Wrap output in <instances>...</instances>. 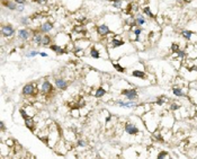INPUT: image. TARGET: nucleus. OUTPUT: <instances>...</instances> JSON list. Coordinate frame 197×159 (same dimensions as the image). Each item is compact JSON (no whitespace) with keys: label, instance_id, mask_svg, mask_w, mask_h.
Wrapping results in <instances>:
<instances>
[{"label":"nucleus","instance_id":"nucleus-40","mask_svg":"<svg viewBox=\"0 0 197 159\" xmlns=\"http://www.w3.org/2000/svg\"><path fill=\"white\" fill-rule=\"evenodd\" d=\"M6 143H7V145H6V146H9V147H13V146L15 145V141H14V140H11V139H8V140L6 141Z\"/></svg>","mask_w":197,"mask_h":159},{"label":"nucleus","instance_id":"nucleus-19","mask_svg":"<svg viewBox=\"0 0 197 159\" xmlns=\"http://www.w3.org/2000/svg\"><path fill=\"white\" fill-rule=\"evenodd\" d=\"M108 90H106V89L104 88L103 86H100V87H97V88L95 89V94L94 96L96 97V98H103L104 96L107 94Z\"/></svg>","mask_w":197,"mask_h":159},{"label":"nucleus","instance_id":"nucleus-20","mask_svg":"<svg viewBox=\"0 0 197 159\" xmlns=\"http://www.w3.org/2000/svg\"><path fill=\"white\" fill-rule=\"evenodd\" d=\"M187 97L190 99V102L197 105V89L192 88L190 90H188L187 93Z\"/></svg>","mask_w":197,"mask_h":159},{"label":"nucleus","instance_id":"nucleus-14","mask_svg":"<svg viewBox=\"0 0 197 159\" xmlns=\"http://www.w3.org/2000/svg\"><path fill=\"white\" fill-rule=\"evenodd\" d=\"M49 49H50L51 51L54 52L56 56H62V54H66V47L61 46V45H57V44H55V43H52L51 45L49 46Z\"/></svg>","mask_w":197,"mask_h":159},{"label":"nucleus","instance_id":"nucleus-3","mask_svg":"<svg viewBox=\"0 0 197 159\" xmlns=\"http://www.w3.org/2000/svg\"><path fill=\"white\" fill-rule=\"evenodd\" d=\"M16 31H15L14 26L11 24H6L1 26V35L5 38H11L15 35Z\"/></svg>","mask_w":197,"mask_h":159},{"label":"nucleus","instance_id":"nucleus-37","mask_svg":"<svg viewBox=\"0 0 197 159\" xmlns=\"http://www.w3.org/2000/svg\"><path fill=\"white\" fill-rule=\"evenodd\" d=\"M33 2H35V4H37V5H46L47 4V0H32Z\"/></svg>","mask_w":197,"mask_h":159},{"label":"nucleus","instance_id":"nucleus-34","mask_svg":"<svg viewBox=\"0 0 197 159\" xmlns=\"http://www.w3.org/2000/svg\"><path fill=\"white\" fill-rule=\"evenodd\" d=\"M75 56H84V50H81V49H75Z\"/></svg>","mask_w":197,"mask_h":159},{"label":"nucleus","instance_id":"nucleus-24","mask_svg":"<svg viewBox=\"0 0 197 159\" xmlns=\"http://www.w3.org/2000/svg\"><path fill=\"white\" fill-rule=\"evenodd\" d=\"M131 75L133 77H136V78H140V79H144L146 77V74L144 72L143 70H137V69H134V70H132Z\"/></svg>","mask_w":197,"mask_h":159},{"label":"nucleus","instance_id":"nucleus-31","mask_svg":"<svg viewBox=\"0 0 197 159\" xmlns=\"http://www.w3.org/2000/svg\"><path fill=\"white\" fill-rule=\"evenodd\" d=\"M169 110L172 111V112H176V111L180 110V104L176 103V102H171L170 105H169Z\"/></svg>","mask_w":197,"mask_h":159},{"label":"nucleus","instance_id":"nucleus-10","mask_svg":"<svg viewBox=\"0 0 197 159\" xmlns=\"http://www.w3.org/2000/svg\"><path fill=\"white\" fill-rule=\"evenodd\" d=\"M54 85H55V88H57L59 90H66L69 87V81L62 77H59L54 79Z\"/></svg>","mask_w":197,"mask_h":159},{"label":"nucleus","instance_id":"nucleus-9","mask_svg":"<svg viewBox=\"0 0 197 159\" xmlns=\"http://www.w3.org/2000/svg\"><path fill=\"white\" fill-rule=\"evenodd\" d=\"M75 49H81V50H86L87 47H89L90 45V40L88 38H82L79 40H75Z\"/></svg>","mask_w":197,"mask_h":159},{"label":"nucleus","instance_id":"nucleus-12","mask_svg":"<svg viewBox=\"0 0 197 159\" xmlns=\"http://www.w3.org/2000/svg\"><path fill=\"white\" fill-rule=\"evenodd\" d=\"M115 104L123 108H135L139 106V104L136 103L135 100H126V102H124L122 99H118V100L115 102Z\"/></svg>","mask_w":197,"mask_h":159},{"label":"nucleus","instance_id":"nucleus-17","mask_svg":"<svg viewBox=\"0 0 197 159\" xmlns=\"http://www.w3.org/2000/svg\"><path fill=\"white\" fill-rule=\"evenodd\" d=\"M134 22H135L136 27H141L146 23V19L144 17V15L142 14H136V16L134 17Z\"/></svg>","mask_w":197,"mask_h":159},{"label":"nucleus","instance_id":"nucleus-8","mask_svg":"<svg viewBox=\"0 0 197 159\" xmlns=\"http://www.w3.org/2000/svg\"><path fill=\"white\" fill-rule=\"evenodd\" d=\"M44 34L40 31V28L36 31H33V36H32V42L36 45V46H42V41Z\"/></svg>","mask_w":197,"mask_h":159},{"label":"nucleus","instance_id":"nucleus-7","mask_svg":"<svg viewBox=\"0 0 197 159\" xmlns=\"http://www.w3.org/2000/svg\"><path fill=\"white\" fill-rule=\"evenodd\" d=\"M124 131L125 133H127L128 136H136L140 130H139V128L134 124V123H131V122H127L125 123V125H124Z\"/></svg>","mask_w":197,"mask_h":159},{"label":"nucleus","instance_id":"nucleus-29","mask_svg":"<svg viewBox=\"0 0 197 159\" xmlns=\"http://www.w3.org/2000/svg\"><path fill=\"white\" fill-rule=\"evenodd\" d=\"M40 54V51L38 50H35V49H33V50H28V51L25 52V56L26 58H34V56H36Z\"/></svg>","mask_w":197,"mask_h":159},{"label":"nucleus","instance_id":"nucleus-23","mask_svg":"<svg viewBox=\"0 0 197 159\" xmlns=\"http://www.w3.org/2000/svg\"><path fill=\"white\" fill-rule=\"evenodd\" d=\"M172 94H174L176 97H187V94L184 93L181 87H174L172 88Z\"/></svg>","mask_w":197,"mask_h":159},{"label":"nucleus","instance_id":"nucleus-13","mask_svg":"<svg viewBox=\"0 0 197 159\" xmlns=\"http://www.w3.org/2000/svg\"><path fill=\"white\" fill-rule=\"evenodd\" d=\"M53 29H54V24L52 23L51 20H45V22H43V23L41 24V27H40V31H41L43 34L51 33Z\"/></svg>","mask_w":197,"mask_h":159},{"label":"nucleus","instance_id":"nucleus-1","mask_svg":"<svg viewBox=\"0 0 197 159\" xmlns=\"http://www.w3.org/2000/svg\"><path fill=\"white\" fill-rule=\"evenodd\" d=\"M37 85L35 82H28L25 84L22 88V94L24 97H34L37 95Z\"/></svg>","mask_w":197,"mask_h":159},{"label":"nucleus","instance_id":"nucleus-15","mask_svg":"<svg viewBox=\"0 0 197 159\" xmlns=\"http://www.w3.org/2000/svg\"><path fill=\"white\" fill-rule=\"evenodd\" d=\"M2 5H4L6 9L9 10V11H16V9H17V4L14 0H4Z\"/></svg>","mask_w":197,"mask_h":159},{"label":"nucleus","instance_id":"nucleus-36","mask_svg":"<svg viewBox=\"0 0 197 159\" xmlns=\"http://www.w3.org/2000/svg\"><path fill=\"white\" fill-rule=\"evenodd\" d=\"M77 143H78V147H87V145H88L87 141L84 140V139H79Z\"/></svg>","mask_w":197,"mask_h":159},{"label":"nucleus","instance_id":"nucleus-6","mask_svg":"<svg viewBox=\"0 0 197 159\" xmlns=\"http://www.w3.org/2000/svg\"><path fill=\"white\" fill-rule=\"evenodd\" d=\"M33 32L31 31V29H28V28H20L18 29V32H17V38L18 40L20 41H23V42H26L28 41L29 38L33 36Z\"/></svg>","mask_w":197,"mask_h":159},{"label":"nucleus","instance_id":"nucleus-43","mask_svg":"<svg viewBox=\"0 0 197 159\" xmlns=\"http://www.w3.org/2000/svg\"><path fill=\"white\" fill-rule=\"evenodd\" d=\"M185 1H186V2H190V1H192V0H185Z\"/></svg>","mask_w":197,"mask_h":159},{"label":"nucleus","instance_id":"nucleus-4","mask_svg":"<svg viewBox=\"0 0 197 159\" xmlns=\"http://www.w3.org/2000/svg\"><path fill=\"white\" fill-rule=\"evenodd\" d=\"M121 94H122L123 96H125L126 100H136L137 97H139L137 90L134 89V88L122 89V90H121Z\"/></svg>","mask_w":197,"mask_h":159},{"label":"nucleus","instance_id":"nucleus-41","mask_svg":"<svg viewBox=\"0 0 197 159\" xmlns=\"http://www.w3.org/2000/svg\"><path fill=\"white\" fill-rule=\"evenodd\" d=\"M0 129H1V131H2V132L6 130V126H5V123H4V121L0 122Z\"/></svg>","mask_w":197,"mask_h":159},{"label":"nucleus","instance_id":"nucleus-32","mask_svg":"<svg viewBox=\"0 0 197 159\" xmlns=\"http://www.w3.org/2000/svg\"><path fill=\"white\" fill-rule=\"evenodd\" d=\"M19 114H20V116H22L23 120H26V118H28V117H31V115L28 114L26 108H20V110H19Z\"/></svg>","mask_w":197,"mask_h":159},{"label":"nucleus","instance_id":"nucleus-11","mask_svg":"<svg viewBox=\"0 0 197 159\" xmlns=\"http://www.w3.org/2000/svg\"><path fill=\"white\" fill-rule=\"evenodd\" d=\"M125 45V41L118 36H113L110 42H109V49H118V47Z\"/></svg>","mask_w":197,"mask_h":159},{"label":"nucleus","instance_id":"nucleus-28","mask_svg":"<svg viewBox=\"0 0 197 159\" xmlns=\"http://www.w3.org/2000/svg\"><path fill=\"white\" fill-rule=\"evenodd\" d=\"M112 6L116 9H122L123 7V0H109Z\"/></svg>","mask_w":197,"mask_h":159},{"label":"nucleus","instance_id":"nucleus-16","mask_svg":"<svg viewBox=\"0 0 197 159\" xmlns=\"http://www.w3.org/2000/svg\"><path fill=\"white\" fill-rule=\"evenodd\" d=\"M90 56V58H93V59H100L101 58V53L99 51V49L97 46H95V45H91L89 50V53H88Z\"/></svg>","mask_w":197,"mask_h":159},{"label":"nucleus","instance_id":"nucleus-33","mask_svg":"<svg viewBox=\"0 0 197 159\" xmlns=\"http://www.w3.org/2000/svg\"><path fill=\"white\" fill-rule=\"evenodd\" d=\"M168 152L167 151H160L159 154L157 156V158L158 159H163V158H168Z\"/></svg>","mask_w":197,"mask_h":159},{"label":"nucleus","instance_id":"nucleus-21","mask_svg":"<svg viewBox=\"0 0 197 159\" xmlns=\"http://www.w3.org/2000/svg\"><path fill=\"white\" fill-rule=\"evenodd\" d=\"M52 43H53V38H51V35H49V34H44L42 41V46L49 47Z\"/></svg>","mask_w":197,"mask_h":159},{"label":"nucleus","instance_id":"nucleus-39","mask_svg":"<svg viewBox=\"0 0 197 159\" xmlns=\"http://www.w3.org/2000/svg\"><path fill=\"white\" fill-rule=\"evenodd\" d=\"M14 1L17 5H25L27 2V0H14Z\"/></svg>","mask_w":197,"mask_h":159},{"label":"nucleus","instance_id":"nucleus-35","mask_svg":"<svg viewBox=\"0 0 197 159\" xmlns=\"http://www.w3.org/2000/svg\"><path fill=\"white\" fill-rule=\"evenodd\" d=\"M179 49H180V46H179V44H177V43H174V44L171 45V52H172V53H176Z\"/></svg>","mask_w":197,"mask_h":159},{"label":"nucleus","instance_id":"nucleus-5","mask_svg":"<svg viewBox=\"0 0 197 159\" xmlns=\"http://www.w3.org/2000/svg\"><path fill=\"white\" fill-rule=\"evenodd\" d=\"M96 33L100 38H106L107 35L112 34V31H110V27L108 26L107 24H100V25L96 26Z\"/></svg>","mask_w":197,"mask_h":159},{"label":"nucleus","instance_id":"nucleus-2","mask_svg":"<svg viewBox=\"0 0 197 159\" xmlns=\"http://www.w3.org/2000/svg\"><path fill=\"white\" fill-rule=\"evenodd\" d=\"M40 92L43 95H51L54 93V87L51 84V81L47 79H43L41 82V87H40Z\"/></svg>","mask_w":197,"mask_h":159},{"label":"nucleus","instance_id":"nucleus-42","mask_svg":"<svg viewBox=\"0 0 197 159\" xmlns=\"http://www.w3.org/2000/svg\"><path fill=\"white\" fill-rule=\"evenodd\" d=\"M40 56H45V58H46V56H49V54H47L46 52H40Z\"/></svg>","mask_w":197,"mask_h":159},{"label":"nucleus","instance_id":"nucleus-22","mask_svg":"<svg viewBox=\"0 0 197 159\" xmlns=\"http://www.w3.org/2000/svg\"><path fill=\"white\" fill-rule=\"evenodd\" d=\"M194 34H195V32H193V31H190V29H183L181 33H180V35H181L183 38H185V40L190 41L192 38L194 36Z\"/></svg>","mask_w":197,"mask_h":159},{"label":"nucleus","instance_id":"nucleus-38","mask_svg":"<svg viewBox=\"0 0 197 159\" xmlns=\"http://www.w3.org/2000/svg\"><path fill=\"white\" fill-rule=\"evenodd\" d=\"M24 10H25V5H17V9H16L17 13H23Z\"/></svg>","mask_w":197,"mask_h":159},{"label":"nucleus","instance_id":"nucleus-27","mask_svg":"<svg viewBox=\"0 0 197 159\" xmlns=\"http://www.w3.org/2000/svg\"><path fill=\"white\" fill-rule=\"evenodd\" d=\"M142 11H143V15H146V16H148V17H150L151 19L155 18V15L152 13V10H151L150 7H143Z\"/></svg>","mask_w":197,"mask_h":159},{"label":"nucleus","instance_id":"nucleus-26","mask_svg":"<svg viewBox=\"0 0 197 159\" xmlns=\"http://www.w3.org/2000/svg\"><path fill=\"white\" fill-rule=\"evenodd\" d=\"M31 23H32V19H31V17H20V18H19V24H20L22 26H24V27H27V26H29Z\"/></svg>","mask_w":197,"mask_h":159},{"label":"nucleus","instance_id":"nucleus-30","mask_svg":"<svg viewBox=\"0 0 197 159\" xmlns=\"http://www.w3.org/2000/svg\"><path fill=\"white\" fill-rule=\"evenodd\" d=\"M166 102H168V97L162 95V96H159V97L157 98V100H155V104H157L158 106H162V105H163Z\"/></svg>","mask_w":197,"mask_h":159},{"label":"nucleus","instance_id":"nucleus-25","mask_svg":"<svg viewBox=\"0 0 197 159\" xmlns=\"http://www.w3.org/2000/svg\"><path fill=\"white\" fill-rule=\"evenodd\" d=\"M112 64H113V67H114V69H116V71L119 72V74H124V72L126 71V68L123 67L122 63H118V62H116V61H113Z\"/></svg>","mask_w":197,"mask_h":159},{"label":"nucleus","instance_id":"nucleus-18","mask_svg":"<svg viewBox=\"0 0 197 159\" xmlns=\"http://www.w3.org/2000/svg\"><path fill=\"white\" fill-rule=\"evenodd\" d=\"M24 124H25V126L27 128L28 130H31V131H34V130H35V126H36L33 116H31V117H28V118H26V120H24Z\"/></svg>","mask_w":197,"mask_h":159}]
</instances>
